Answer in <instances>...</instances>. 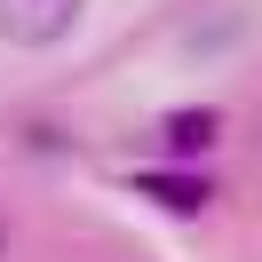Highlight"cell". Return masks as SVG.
Returning a JSON list of instances; mask_svg holds the SVG:
<instances>
[{"instance_id": "1", "label": "cell", "mask_w": 262, "mask_h": 262, "mask_svg": "<svg viewBox=\"0 0 262 262\" xmlns=\"http://www.w3.org/2000/svg\"><path fill=\"white\" fill-rule=\"evenodd\" d=\"M88 0H0V40L16 48H56V40L80 24Z\"/></svg>"}, {"instance_id": "2", "label": "cell", "mask_w": 262, "mask_h": 262, "mask_svg": "<svg viewBox=\"0 0 262 262\" xmlns=\"http://www.w3.org/2000/svg\"><path fill=\"white\" fill-rule=\"evenodd\" d=\"M214 135H223V112H167L159 119V151L167 159H199V151H214Z\"/></svg>"}, {"instance_id": "3", "label": "cell", "mask_w": 262, "mask_h": 262, "mask_svg": "<svg viewBox=\"0 0 262 262\" xmlns=\"http://www.w3.org/2000/svg\"><path fill=\"white\" fill-rule=\"evenodd\" d=\"M135 199H159L167 214H199L214 199V183L207 175H175V167H151V175H135Z\"/></svg>"}, {"instance_id": "4", "label": "cell", "mask_w": 262, "mask_h": 262, "mask_svg": "<svg viewBox=\"0 0 262 262\" xmlns=\"http://www.w3.org/2000/svg\"><path fill=\"white\" fill-rule=\"evenodd\" d=\"M0 254H8V230H0Z\"/></svg>"}]
</instances>
